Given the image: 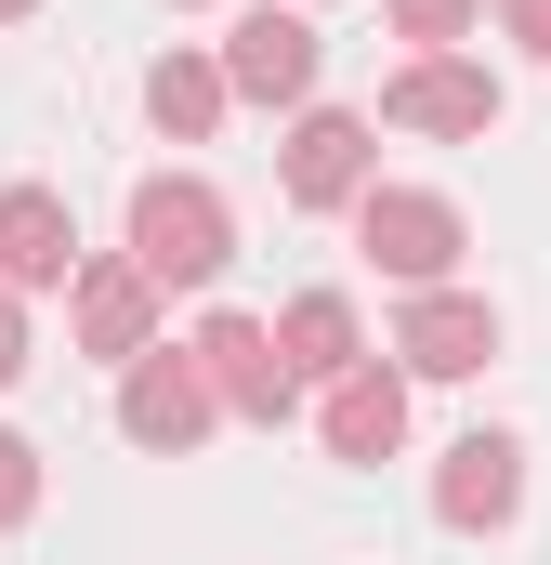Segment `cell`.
I'll return each mask as SVG.
<instances>
[{
    "mask_svg": "<svg viewBox=\"0 0 551 565\" xmlns=\"http://www.w3.org/2000/svg\"><path fill=\"white\" fill-rule=\"evenodd\" d=\"M144 289H210L237 264V211L197 184V171H144L132 184V250H119Z\"/></svg>",
    "mask_w": 551,
    "mask_h": 565,
    "instance_id": "obj_1",
    "label": "cell"
},
{
    "mask_svg": "<svg viewBox=\"0 0 551 565\" xmlns=\"http://www.w3.org/2000/svg\"><path fill=\"white\" fill-rule=\"evenodd\" d=\"M355 237H368V264L395 289H446V264H460V198H433V184H368V198H355Z\"/></svg>",
    "mask_w": 551,
    "mask_h": 565,
    "instance_id": "obj_2",
    "label": "cell"
},
{
    "mask_svg": "<svg viewBox=\"0 0 551 565\" xmlns=\"http://www.w3.org/2000/svg\"><path fill=\"white\" fill-rule=\"evenodd\" d=\"M499 66H473V53H408L395 79H381V119L395 132H460V145H486L499 132Z\"/></svg>",
    "mask_w": 551,
    "mask_h": 565,
    "instance_id": "obj_3",
    "label": "cell"
},
{
    "mask_svg": "<svg viewBox=\"0 0 551 565\" xmlns=\"http://www.w3.org/2000/svg\"><path fill=\"white\" fill-rule=\"evenodd\" d=\"M210 422H224V408H210V382H197V355H184V342H144L132 369H119V434H132V447L184 460Z\"/></svg>",
    "mask_w": 551,
    "mask_h": 565,
    "instance_id": "obj_4",
    "label": "cell"
},
{
    "mask_svg": "<svg viewBox=\"0 0 551 565\" xmlns=\"http://www.w3.org/2000/svg\"><path fill=\"white\" fill-rule=\"evenodd\" d=\"M289 211H355L368 184H381V132L355 119V106H302V132H289Z\"/></svg>",
    "mask_w": 551,
    "mask_h": 565,
    "instance_id": "obj_5",
    "label": "cell"
},
{
    "mask_svg": "<svg viewBox=\"0 0 551 565\" xmlns=\"http://www.w3.org/2000/svg\"><path fill=\"white\" fill-rule=\"evenodd\" d=\"M210 66H224V93H237V106H302V93H315V26H302L289 0H250V13L224 26V53H210Z\"/></svg>",
    "mask_w": 551,
    "mask_h": 565,
    "instance_id": "obj_6",
    "label": "cell"
},
{
    "mask_svg": "<svg viewBox=\"0 0 551 565\" xmlns=\"http://www.w3.org/2000/svg\"><path fill=\"white\" fill-rule=\"evenodd\" d=\"M395 355H408V382H473V369L499 355V316H486V289H408V316H395Z\"/></svg>",
    "mask_w": 551,
    "mask_h": 565,
    "instance_id": "obj_7",
    "label": "cell"
},
{
    "mask_svg": "<svg viewBox=\"0 0 551 565\" xmlns=\"http://www.w3.org/2000/svg\"><path fill=\"white\" fill-rule=\"evenodd\" d=\"M433 513H446L460 540H499V526L526 513V447H512V434H460V447L433 460Z\"/></svg>",
    "mask_w": 551,
    "mask_h": 565,
    "instance_id": "obj_8",
    "label": "cell"
},
{
    "mask_svg": "<svg viewBox=\"0 0 551 565\" xmlns=\"http://www.w3.org/2000/svg\"><path fill=\"white\" fill-rule=\"evenodd\" d=\"M197 382H210V408H237V422H276L289 408V369H276V329L263 316H197Z\"/></svg>",
    "mask_w": 551,
    "mask_h": 565,
    "instance_id": "obj_9",
    "label": "cell"
},
{
    "mask_svg": "<svg viewBox=\"0 0 551 565\" xmlns=\"http://www.w3.org/2000/svg\"><path fill=\"white\" fill-rule=\"evenodd\" d=\"M66 277H79L66 198H53V184H0V289L26 302V289H66Z\"/></svg>",
    "mask_w": 551,
    "mask_h": 565,
    "instance_id": "obj_10",
    "label": "cell"
},
{
    "mask_svg": "<svg viewBox=\"0 0 551 565\" xmlns=\"http://www.w3.org/2000/svg\"><path fill=\"white\" fill-rule=\"evenodd\" d=\"M66 329H79V355L132 369L144 342H158V289H144L132 264H79V277H66Z\"/></svg>",
    "mask_w": 551,
    "mask_h": 565,
    "instance_id": "obj_11",
    "label": "cell"
},
{
    "mask_svg": "<svg viewBox=\"0 0 551 565\" xmlns=\"http://www.w3.org/2000/svg\"><path fill=\"white\" fill-rule=\"evenodd\" d=\"M395 447H408V369L355 355L328 382V460H395Z\"/></svg>",
    "mask_w": 551,
    "mask_h": 565,
    "instance_id": "obj_12",
    "label": "cell"
},
{
    "mask_svg": "<svg viewBox=\"0 0 551 565\" xmlns=\"http://www.w3.org/2000/svg\"><path fill=\"white\" fill-rule=\"evenodd\" d=\"M263 329H276V369H289V382H342V369L368 355V329H355V302H342V289H302V302L263 316Z\"/></svg>",
    "mask_w": 551,
    "mask_h": 565,
    "instance_id": "obj_13",
    "label": "cell"
},
{
    "mask_svg": "<svg viewBox=\"0 0 551 565\" xmlns=\"http://www.w3.org/2000/svg\"><path fill=\"white\" fill-rule=\"evenodd\" d=\"M224 106H237V93H224V66H210V53H158V66H144V119H158L171 145H210Z\"/></svg>",
    "mask_w": 551,
    "mask_h": 565,
    "instance_id": "obj_14",
    "label": "cell"
},
{
    "mask_svg": "<svg viewBox=\"0 0 551 565\" xmlns=\"http://www.w3.org/2000/svg\"><path fill=\"white\" fill-rule=\"evenodd\" d=\"M486 0H395V40H420V53H446L460 26H473Z\"/></svg>",
    "mask_w": 551,
    "mask_h": 565,
    "instance_id": "obj_15",
    "label": "cell"
},
{
    "mask_svg": "<svg viewBox=\"0 0 551 565\" xmlns=\"http://www.w3.org/2000/svg\"><path fill=\"white\" fill-rule=\"evenodd\" d=\"M26 513H40V447L0 434V526H26Z\"/></svg>",
    "mask_w": 551,
    "mask_h": 565,
    "instance_id": "obj_16",
    "label": "cell"
},
{
    "mask_svg": "<svg viewBox=\"0 0 551 565\" xmlns=\"http://www.w3.org/2000/svg\"><path fill=\"white\" fill-rule=\"evenodd\" d=\"M499 40H512V53H539V66H551V0H499Z\"/></svg>",
    "mask_w": 551,
    "mask_h": 565,
    "instance_id": "obj_17",
    "label": "cell"
},
{
    "mask_svg": "<svg viewBox=\"0 0 551 565\" xmlns=\"http://www.w3.org/2000/svg\"><path fill=\"white\" fill-rule=\"evenodd\" d=\"M0 382H26V302L0 289Z\"/></svg>",
    "mask_w": 551,
    "mask_h": 565,
    "instance_id": "obj_18",
    "label": "cell"
},
{
    "mask_svg": "<svg viewBox=\"0 0 551 565\" xmlns=\"http://www.w3.org/2000/svg\"><path fill=\"white\" fill-rule=\"evenodd\" d=\"M13 13H40V0H0V26H13Z\"/></svg>",
    "mask_w": 551,
    "mask_h": 565,
    "instance_id": "obj_19",
    "label": "cell"
}]
</instances>
